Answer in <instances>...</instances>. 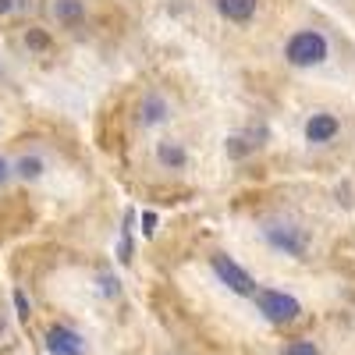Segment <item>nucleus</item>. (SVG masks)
Segmentation results:
<instances>
[{
    "label": "nucleus",
    "instance_id": "f257e3e1",
    "mask_svg": "<svg viewBox=\"0 0 355 355\" xmlns=\"http://www.w3.org/2000/svg\"><path fill=\"white\" fill-rule=\"evenodd\" d=\"M327 53H331L327 36L316 33V28H299V33L284 43V57L295 68H316V64L327 61Z\"/></svg>",
    "mask_w": 355,
    "mask_h": 355
},
{
    "label": "nucleus",
    "instance_id": "f03ea898",
    "mask_svg": "<svg viewBox=\"0 0 355 355\" xmlns=\"http://www.w3.org/2000/svg\"><path fill=\"white\" fill-rule=\"evenodd\" d=\"M256 306H259V313L270 320V323H288V320L299 316V302H295L291 295L277 291V288H263L256 295Z\"/></svg>",
    "mask_w": 355,
    "mask_h": 355
},
{
    "label": "nucleus",
    "instance_id": "7ed1b4c3",
    "mask_svg": "<svg viewBox=\"0 0 355 355\" xmlns=\"http://www.w3.org/2000/svg\"><path fill=\"white\" fill-rule=\"evenodd\" d=\"M266 242L284 256H306V249H309L306 231L295 227V224H270L266 227Z\"/></svg>",
    "mask_w": 355,
    "mask_h": 355
},
{
    "label": "nucleus",
    "instance_id": "20e7f679",
    "mask_svg": "<svg viewBox=\"0 0 355 355\" xmlns=\"http://www.w3.org/2000/svg\"><path fill=\"white\" fill-rule=\"evenodd\" d=\"M214 270H217V277H220V284L224 288H231L234 295H256V281L242 270L234 259H227L224 252H217L214 256Z\"/></svg>",
    "mask_w": 355,
    "mask_h": 355
},
{
    "label": "nucleus",
    "instance_id": "39448f33",
    "mask_svg": "<svg viewBox=\"0 0 355 355\" xmlns=\"http://www.w3.org/2000/svg\"><path fill=\"white\" fill-rule=\"evenodd\" d=\"M46 352H50V355H82V352H85V341H82V334H75L71 327H50V334H46Z\"/></svg>",
    "mask_w": 355,
    "mask_h": 355
},
{
    "label": "nucleus",
    "instance_id": "423d86ee",
    "mask_svg": "<svg viewBox=\"0 0 355 355\" xmlns=\"http://www.w3.org/2000/svg\"><path fill=\"white\" fill-rule=\"evenodd\" d=\"M338 135V117L334 114H327V110H320V114H313L309 121H306V139L309 142H331Z\"/></svg>",
    "mask_w": 355,
    "mask_h": 355
},
{
    "label": "nucleus",
    "instance_id": "0eeeda50",
    "mask_svg": "<svg viewBox=\"0 0 355 355\" xmlns=\"http://www.w3.org/2000/svg\"><path fill=\"white\" fill-rule=\"evenodd\" d=\"M259 8V0H217V11L227 21H249Z\"/></svg>",
    "mask_w": 355,
    "mask_h": 355
},
{
    "label": "nucleus",
    "instance_id": "6e6552de",
    "mask_svg": "<svg viewBox=\"0 0 355 355\" xmlns=\"http://www.w3.org/2000/svg\"><path fill=\"white\" fill-rule=\"evenodd\" d=\"M164 117H167V100L160 93H150L142 103V125H160Z\"/></svg>",
    "mask_w": 355,
    "mask_h": 355
},
{
    "label": "nucleus",
    "instance_id": "1a4fd4ad",
    "mask_svg": "<svg viewBox=\"0 0 355 355\" xmlns=\"http://www.w3.org/2000/svg\"><path fill=\"white\" fill-rule=\"evenodd\" d=\"M53 15L61 18L64 25H75V21H82L85 8H82V0H57V4H53Z\"/></svg>",
    "mask_w": 355,
    "mask_h": 355
},
{
    "label": "nucleus",
    "instance_id": "9d476101",
    "mask_svg": "<svg viewBox=\"0 0 355 355\" xmlns=\"http://www.w3.org/2000/svg\"><path fill=\"white\" fill-rule=\"evenodd\" d=\"M157 157H160L164 167H182V164H185V150H182L178 142H171V139L157 146Z\"/></svg>",
    "mask_w": 355,
    "mask_h": 355
},
{
    "label": "nucleus",
    "instance_id": "9b49d317",
    "mask_svg": "<svg viewBox=\"0 0 355 355\" xmlns=\"http://www.w3.org/2000/svg\"><path fill=\"white\" fill-rule=\"evenodd\" d=\"M15 171H18V178L33 182V178H40V174H43V160H40V157H21V160L15 164Z\"/></svg>",
    "mask_w": 355,
    "mask_h": 355
},
{
    "label": "nucleus",
    "instance_id": "f8f14e48",
    "mask_svg": "<svg viewBox=\"0 0 355 355\" xmlns=\"http://www.w3.org/2000/svg\"><path fill=\"white\" fill-rule=\"evenodd\" d=\"M249 150H256V142H249L245 135H239V139H231V142H227V153H231L234 160H242Z\"/></svg>",
    "mask_w": 355,
    "mask_h": 355
},
{
    "label": "nucleus",
    "instance_id": "ddd939ff",
    "mask_svg": "<svg viewBox=\"0 0 355 355\" xmlns=\"http://www.w3.org/2000/svg\"><path fill=\"white\" fill-rule=\"evenodd\" d=\"M281 355H320V348L313 341H291V345H284Z\"/></svg>",
    "mask_w": 355,
    "mask_h": 355
},
{
    "label": "nucleus",
    "instance_id": "4468645a",
    "mask_svg": "<svg viewBox=\"0 0 355 355\" xmlns=\"http://www.w3.org/2000/svg\"><path fill=\"white\" fill-rule=\"evenodd\" d=\"M25 43L33 46V50H46V46H50V36L40 33V28H28V33H25Z\"/></svg>",
    "mask_w": 355,
    "mask_h": 355
},
{
    "label": "nucleus",
    "instance_id": "2eb2a0df",
    "mask_svg": "<svg viewBox=\"0 0 355 355\" xmlns=\"http://www.w3.org/2000/svg\"><path fill=\"white\" fill-rule=\"evenodd\" d=\"M153 231H157V214L146 210V214H142V234H153Z\"/></svg>",
    "mask_w": 355,
    "mask_h": 355
},
{
    "label": "nucleus",
    "instance_id": "dca6fc26",
    "mask_svg": "<svg viewBox=\"0 0 355 355\" xmlns=\"http://www.w3.org/2000/svg\"><path fill=\"white\" fill-rule=\"evenodd\" d=\"M15 306H18V316H28V299L21 291H15Z\"/></svg>",
    "mask_w": 355,
    "mask_h": 355
},
{
    "label": "nucleus",
    "instance_id": "f3484780",
    "mask_svg": "<svg viewBox=\"0 0 355 355\" xmlns=\"http://www.w3.org/2000/svg\"><path fill=\"white\" fill-rule=\"evenodd\" d=\"M8 174H11V167H8V160H4V157H0V185L8 182Z\"/></svg>",
    "mask_w": 355,
    "mask_h": 355
},
{
    "label": "nucleus",
    "instance_id": "a211bd4d",
    "mask_svg": "<svg viewBox=\"0 0 355 355\" xmlns=\"http://www.w3.org/2000/svg\"><path fill=\"white\" fill-rule=\"evenodd\" d=\"M11 8H15V0H0V15H8Z\"/></svg>",
    "mask_w": 355,
    "mask_h": 355
}]
</instances>
